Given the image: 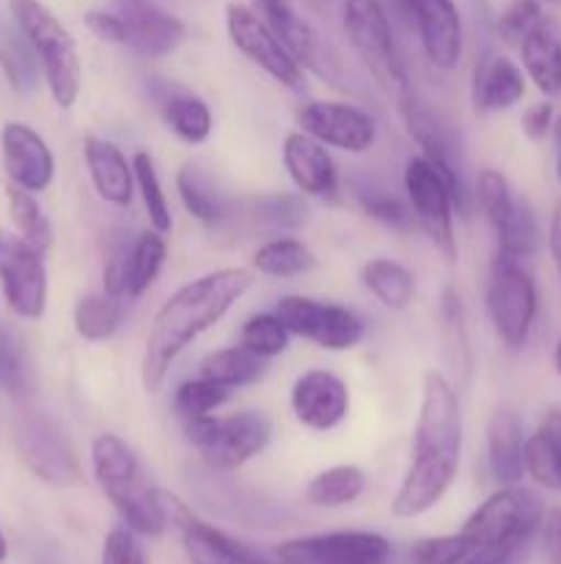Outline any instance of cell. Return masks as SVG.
Wrapping results in <instances>:
<instances>
[{
  "label": "cell",
  "instance_id": "26",
  "mask_svg": "<svg viewBox=\"0 0 561 564\" xmlns=\"http://www.w3.org/2000/svg\"><path fill=\"white\" fill-rule=\"evenodd\" d=\"M520 61L528 80L544 94H561V22L556 17H542L531 31L522 36Z\"/></svg>",
  "mask_w": 561,
  "mask_h": 564
},
{
  "label": "cell",
  "instance_id": "10",
  "mask_svg": "<svg viewBox=\"0 0 561 564\" xmlns=\"http://www.w3.org/2000/svg\"><path fill=\"white\" fill-rule=\"evenodd\" d=\"M275 314L286 325L292 336L314 341L317 347L330 352L352 350L366 336V325L352 308L339 306V303L314 301L302 295L280 297Z\"/></svg>",
  "mask_w": 561,
  "mask_h": 564
},
{
  "label": "cell",
  "instance_id": "41",
  "mask_svg": "<svg viewBox=\"0 0 561 564\" xmlns=\"http://www.w3.org/2000/svg\"><path fill=\"white\" fill-rule=\"evenodd\" d=\"M229 397H231V389H226V386L198 375V378L185 380V383L176 389L174 413L182 419V422H190V419H198V416H209V413L218 411L220 405H226Z\"/></svg>",
  "mask_w": 561,
  "mask_h": 564
},
{
  "label": "cell",
  "instance_id": "49",
  "mask_svg": "<svg viewBox=\"0 0 561 564\" xmlns=\"http://www.w3.org/2000/svg\"><path fill=\"white\" fill-rule=\"evenodd\" d=\"M86 25L99 42L124 44L127 47V25L119 17V11H105V9L86 11Z\"/></svg>",
  "mask_w": 561,
  "mask_h": 564
},
{
  "label": "cell",
  "instance_id": "25",
  "mask_svg": "<svg viewBox=\"0 0 561 564\" xmlns=\"http://www.w3.org/2000/svg\"><path fill=\"white\" fill-rule=\"evenodd\" d=\"M258 17L270 25L300 66H311L319 75H328V47L319 42L317 31L302 17L295 14L289 0H256Z\"/></svg>",
  "mask_w": 561,
  "mask_h": 564
},
{
  "label": "cell",
  "instance_id": "45",
  "mask_svg": "<svg viewBox=\"0 0 561 564\" xmlns=\"http://www.w3.org/2000/svg\"><path fill=\"white\" fill-rule=\"evenodd\" d=\"M355 196H358V204H361V209L369 215V218L380 220V224L385 226H394V229H405V226H410L413 209L410 204H405L402 198L391 196V193H383V191H361L355 193Z\"/></svg>",
  "mask_w": 561,
  "mask_h": 564
},
{
  "label": "cell",
  "instance_id": "29",
  "mask_svg": "<svg viewBox=\"0 0 561 564\" xmlns=\"http://www.w3.org/2000/svg\"><path fill=\"white\" fill-rule=\"evenodd\" d=\"M526 474L548 490H561V411H548L526 438Z\"/></svg>",
  "mask_w": 561,
  "mask_h": 564
},
{
  "label": "cell",
  "instance_id": "2",
  "mask_svg": "<svg viewBox=\"0 0 561 564\" xmlns=\"http://www.w3.org/2000/svg\"><path fill=\"white\" fill-rule=\"evenodd\" d=\"M253 275L245 268L212 270L187 281L154 314L141 358V380L148 394H157L168 378L170 364L204 330L218 325L229 308L251 290Z\"/></svg>",
  "mask_w": 561,
  "mask_h": 564
},
{
  "label": "cell",
  "instance_id": "17",
  "mask_svg": "<svg viewBox=\"0 0 561 564\" xmlns=\"http://www.w3.org/2000/svg\"><path fill=\"white\" fill-rule=\"evenodd\" d=\"M297 124L324 147L361 154L374 147L377 127L366 110L346 102H306L297 108Z\"/></svg>",
  "mask_w": 561,
  "mask_h": 564
},
{
  "label": "cell",
  "instance_id": "22",
  "mask_svg": "<svg viewBox=\"0 0 561 564\" xmlns=\"http://www.w3.org/2000/svg\"><path fill=\"white\" fill-rule=\"evenodd\" d=\"M116 11L127 25V47L143 58H165L187 36L185 22L152 0H116Z\"/></svg>",
  "mask_w": 561,
  "mask_h": 564
},
{
  "label": "cell",
  "instance_id": "37",
  "mask_svg": "<svg viewBox=\"0 0 561 564\" xmlns=\"http://www.w3.org/2000/svg\"><path fill=\"white\" fill-rule=\"evenodd\" d=\"M165 253H168V242H165L163 231L157 229L143 231V235L132 242L127 297H141L143 292H148V286L157 281L160 270H163Z\"/></svg>",
  "mask_w": 561,
  "mask_h": 564
},
{
  "label": "cell",
  "instance_id": "53",
  "mask_svg": "<svg viewBox=\"0 0 561 564\" xmlns=\"http://www.w3.org/2000/svg\"><path fill=\"white\" fill-rule=\"evenodd\" d=\"M550 135H553V141L559 143V149H561V116H556L553 119V130H550Z\"/></svg>",
  "mask_w": 561,
  "mask_h": 564
},
{
  "label": "cell",
  "instance_id": "1",
  "mask_svg": "<svg viewBox=\"0 0 561 564\" xmlns=\"http://www.w3.org/2000/svg\"><path fill=\"white\" fill-rule=\"evenodd\" d=\"M462 413L454 386L440 372H427L421 389L413 460L396 490L391 510L396 518H418L432 510L460 471Z\"/></svg>",
  "mask_w": 561,
  "mask_h": 564
},
{
  "label": "cell",
  "instance_id": "40",
  "mask_svg": "<svg viewBox=\"0 0 561 564\" xmlns=\"http://www.w3.org/2000/svg\"><path fill=\"white\" fill-rule=\"evenodd\" d=\"M289 339L292 334L286 330V325L280 323V317L275 312L253 314V317H248L245 323H242L240 330V345L245 347V350L256 352L264 361L289 350Z\"/></svg>",
  "mask_w": 561,
  "mask_h": 564
},
{
  "label": "cell",
  "instance_id": "51",
  "mask_svg": "<svg viewBox=\"0 0 561 564\" xmlns=\"http://www.w3.org/2000/svg\"><path fill=\"white\" fill-rule=\"evenodd\" d=\"M553 119H556V108L553 102H534L528 105L526 113H522L520 119V127H522V135L528 138V141H544V138L550 135V130H553Z\"/></svg>",
  "mask_w": 561,
  "mask_h": 564
},
{
  "label": "cell",
  "instance_id": "44",
  "mask_svg": "<svg viewBox=\"0 0 561 564\" xmlns=\"http://www.w3.org/2000/svg\"><path fill=\"white\" fill-rule=\"evenodd\" d=\"M542 0H512L495 22V31L506 44H520L522 36L542 20Z\"/></svg>",
  "mask_w": 561,
  "mask_h": 564
},
{
  "label": "cell",
  "instance_id": "18",
  "mask_svg": "<svg viewBox=\"0 0 561 564\" xmlns=\"http://www.w3.org/2000/svg\"><path fill=\"white\" fill-rule=\"evenodd\" d=\"M160 499H163L168 523L179 527L182 540H185V551L193 564H270L256 551L248 549L245 543H240V540L229 538L220 529L193 518V512L176 496L160 490Z\"/></svg>",
  "mask_w": 561,
  "mask_h": 564
},
{
  "label": "cell",
  "instance_id": "50",
  "mask_svg": "<svg viewBox=\"0 0 561 564\" xmlns=\"http://www.w3.org/2000/svg\"><path fill=\"white\" fill-rule=\"evenodd\" d=\"M539 549L548 564H561V507H548L539 523Z\"/></svg>",
  "mask_w": 561,
  "mask_h": 564
},
{
  "label": "cell",
  "instance_id": "11",
  "mask_svg": "<svg viewBox=\"0 0 561 564\" xmlns=\"http://www.w3.org/2000/svg\"><path fill=\"white\" fill-rule=\"evenodd\" d=\"M405 193L407 204L413 209V218L418 220L429 240L438 246L449 262L457 259V235H454V198L449 185L438 174L432 163L424 154L407 160L405 165Z\"/></svg>",
  "mask_w": 561,
  "mask_h": 564
},
{
  "label": "cell",
  "instance_id": "20",
  "mask_svg": "<svg viewBox=\"0 0 561 564\" xmlns=\"http://www.w3.org/2000/svg\"><path fill=\"white\" fill-rule=\"evenodd\" d=\"M0 154L11 185L28 193L47 191L55 176V158L47 141L33 127L9 121L0 130Z\"/></svg>",
  "mask_w": 561,
  "mask_h": 564
},
{
  "label": "cell",
  "instance_id": "8",
  "mask_svg": "<svg viewBox=\"0 0 561 564\" xmlns=\"http://www.w3.org/2000/svg\"><path fill=\"white\" fill-rule=\"evenodd\" d=\"M487 314L495 325V334L509 350H520L531 336L539 312L537 284L526 264L517 259L495 257L490 270L487 290H484Z\"/></svg>",
  "mask_w": 561,
  "mask_h": 564
},
{
  "label": "cell",
  "instance_id": "7",
  "mask_svg": "<svg viewBox=\"0 0 561 564\" xmlns=\"http://www.w3.org/2000/svg\"><path fill=\"white\" fill-rule=\"evenodd\" d=\"M185 424V435L212 471H237L264 452L273 424L258 411H240L231 416H198Z\"/></svg>",
  "mask_w": 561,
  "mask_h": 564
},
{
  "label": "cell",
  "instance_id": "27",
  "mask_svg": "<svg viewBox=\"0 0 561 564\" xmlns=\"http://www.w3.org/2000/svg\"><path fill=\"white\" fill-rule=\"evenodd\" d=\"M487 466L495 482L520 485L526 474V430L512 408H498L487 424Z\"/></svg>",
  "mask_w": 561,
  "mask_h": 564
},
{
  "label": "cell",
  "instance_id": "54",
  "mask_svg": "<svg viewBox=\"0 0 561 564\" xmlns=\"http://www.w3.org/2000/svg\"><path fill=\"white\" fill-rule=\"evenodd\" d=\"M553 367H556V372L561 375V339L556 341V350H553Z\"/></svg>",
  "mask_w": 561,
  "mask_h": 564
},
{
  "label": "cell",
  "instance_id": "6",
  "mask_svg": "<svg viewBox=\"0 0 561 564\" xmlns=\"http://www.w3.org/2000/svg\"><path fill=\"white\" fill-rule=\"evenodd\" d=\"M341 17H344V31L352 50L363 61L369 75L377 80V86L396 99L413 91L385 6L380 0H344Z\"/></svg>",
  "mask_w": 561,
  "mask_h": 564
},
{
  "label": "cell",
  "instance_id": "48",
  "mask_svg": "<svg viewBox=\"0 0 561 564\" xmlns=\"http://www.w3.org/2000/svg\"><path fill=\"white\" fill-rule=\"evenodd\" d=\"M258 209H262V218H267L275 226H284V229H295L306 220V204L297 196L267 198V202L258 204Z\"/></svg>",
  "mask_w": 561,
  "mask_h": 564
},
{
  "label": "cell",
  "instance_id": "28",
  "mask_svg": "<svg viewBox=\"0 0 561 564\" xmlns=\"http://www.w3.org/2000/svg\"><path fill=\"white\" fill-rule=\"evenodd\" d=\"M526 72L506 55H490L476 64L473 72V108L479 113H498L509 110L526 97Z\"/></svg>",
  "mask_w": 561,
  "mask_h": 564
},
{
  "label": "cell",
  "instance_id": "47",
  "mask_svg": "<svg viewBox=\"0 0 561 564\" xmlns=\"http://www.w3.org/2000/svg\"><path fill=\"white\" fill-rule=\"evenodd\" d=\"M102 564H146L141 543L130 527H116L105 538Z\"/></svg>",
  "mask_w": 561,
  "mask_h": 564
},
{
  "label": "cell",
  "instance_id": "36",
  "mask_svg": "<svg viewBox=\"0 0 561 564\" xmlns=\"http://www.w3.org/2000/svg\"><path fill=\"white\" fill-rule=\"evenodd\" d=\"M163 116L168 130L174 132L179 141L198 147L212 135V110L196 94H174L165 99Z\"/></svg>",
  "mask_w": 561,
  "mask_h": 564
},
{
  "label": "cell",
  "instance_id": "56",
  "mask_svg": "<svg viewBox=\"0 0 561 564\" xmlns=\"http://www.w3.org/2000/svg\"><path fill=\"white\" fill-rule=\"evenodd\" d=\"M556 174H559V182H561V152H559V160H556Z\"/></svg>",
  "mask_w": 561,
  "mask_h": 564
},
{
  "label": "cell",
  "instance_id": "57",
  "mask_svg": "<svg viewBox=\"0 0 561 564\" xmlns=\"http://www.w3.org/2000/svg\"><path fill=\"white\" fill-rule=\"evenodd\" d=\"M542 3H561V0H542Z\"/></svg>",
  "mask_w": 561,
  "mask_h": 564
},
{
  "label": "cell",
  "instance_id": "43",
  "mask_svg": "<svg viewBox=\"0 0 561 564\" xmlns=\"http://www.w3.org/2000/svg\"><path fill=\"white\" fill-rule=\"evenodd\" d=\"M0 386L14 397L28 394L33 386L25 352L3 323H0Z\"/></svg>",
  "mask_w": 561,
  "mask_h": 564
},
{
  "label": "cell",
  "instance_id": "46",
  "mask_svg": "<svg viewBox=\"0 0 561 564\" xmlns=\"http://www.w3.org/2000/svg\"><path fill=\"white\" fill-rule=\"evenodd\" d=\"M413 564H462L468 560V540L457 534L446 538H427L413 545Z\"/></svg>",
  "mask_w": 561,
  "mask_h": 564
},
{
  "label": "cell",
  "instance_id": "12",
  "mask_svg": "<svg viewBox=\"0 0 561 564\" xmlns=\"http://www.w3.org/2000/svg\"><path fill=\"white\" fill-rule=\"evenodd\" d=\"M14 444L22 463L36 474L42 482L55 488H69L80 482V463L64 430L42 413H28L16 422Z\"/></svg>",
  "mask_w": 561,
  "mask_h": 564
},
{
  "label": "cell",
  "instance_id": "23",
  "mask_svg": "<svg viewBox=\"0 0 561 564\" xmlns=\"http://www.w3.org/2000/svg\"><path fill=\"white\" fill-rule=\"evenodd\" d=\"M284 165L289 180L295 182L302 196L333 198L339 193V171L328 147L302 130L289 132L284 138Z\"/></svg>",
  "mask_w": 561,
  "mask_h": 564
},
{
  "label": "cell",
  "instance_id": "42",
  "mask_svg": "<svg viewBox=\"0 0 561 564\" xmlns=\"http://www.w3.org/2000/svg\"><path fill=\"white\" fill-rule=\"evenodd\" d=\"M176 191H179V198L187 213L196 220H201V224L212 226L223 218V204H220L218 193L212 191V185L193 165H182L179 169V174H176Z\"/></svg>",
  "mask_w": 561,
  "mask_h": 564
},
{
  "label": "cell",
  "instance_id": "33",
  "mask_svg": "<svg viewBox=\"0 0 561 564\" xmlns=\"http://www.w3.org/2000/svg\"><path fill=\"white\" fill-rule=\"evenodd\" d=\"M251 264L256 273L270 275V279H295V275L308 273L317 264V257L297 237H275L253 253Z\"/></svg>",
  "mask_w": 561,
  "mask_h": 564
},
{
  "label": "cell",
  "instance_id": "34",
  "mask_svg": "<svg viewBox=\"0 0 561 564\" xmlns=\"http://www.w3.org/2000/svg\"><path fill=\"white\" fill-rule=\"evenodd\" d=\"M366 482V474L358 466L324 468L308 482L306 499L314 507H346L361 499Z\"/></svg>",
  "mask_w": 561,
  "mask_h": 564
},
{
  "label": "cell",
  "instance_id": "3",
  "mask_svg": "<svg viewBox=\"0 0 561 564\" xmlns=\"http://www.w3.org/2000/svg\"><path fill=\"white\" fill-rule=\"evenodd\" d=\"M544 499L522 485H504L460 529L468 540L462 564H526L544 516Z\"/></svg>",
  "mask_w": 561,
  "mask_h": 564
},
{
  "label": "cell",
  "instance_id": "14",
  "mask_svg": "<svg viewBox=\"0 0 561 564\" xmlns=\"http://www.w3.org/2000/svg\"><path fill=\"white\" fill-rule=\"evenodd\" d=\"M0 290L16 317L33 323L47 312L44 253L9 231H0Z\"/></svg>",
  "mask_w": 561,
  "mask_h": 564
},
{
  "label": "cell",
  "instance_id": "13",
  "mask_svg": "<svg viewBox=\"0 0 561 564\" xmlns=\"http://www.w3.org/2000/svg\"><path fill=\"white\" fill-rule=\"evenodd\" d=\"M399 102V113L405 119L407 132H410L413 141L418 143L424 158L438 169V174L443 176V182L449 185L451 198H454L457 213L465 215L468 202H471V193L465 191V180H462V163H460V149L454 147V135H451L449 124H446L440 116H435L421 99L413 91H407L405 97L396 99Z\"/></svg>",
  "mask_w": 561,
  "mask_h": 564
},
{
  "label": "cell",
  "instance_id": "19",
  "mask_svg": "<svg viewBox=\"0 0 561 564\" xmlns=\"http://www.w3.org/2000/svg\"><path fill=\"white\" fill-rule=\"evenodd\" d=\"M416 20L424 55L438 69H454L462 58V17L454 0H399Z\"/></svg>",
  "mask_w": 561,
  "mask_h": 564
},
{
  "label": "cell",
  "instance_id": "21",
  "mask_svg": "<svg viewBox=\"0 0 561 564\" xmlns=\"http://www.w3.org/2000/svg\"><path fill=\"white\" fill-rule=\"evenodd\" d=\"M292 411L302 427L328 433L339 427L350 413V389L339 375L311 369L292 386Z\"/></svg>",
  "mask_w": 561,
  "mask_h": 564
},
{
  "label": "cell",
  "instance_id": "32",
  "mask_svg": "<svg viewBox=\"0 0 561 564\" xmlns=\"http://www.w3.org/2000/svg\"><path fill=\"white\" fill-rule=\"evenodd\" d=\"M0 69L9 77V86L16 94H31L36 88L42 64H38L25 33L14 25V20L11 25L0 22Z\"/></svg>",
  "mask_w": 561,
  "mask_h": 564
},
{
  "label": "cell",
  "instance_id": "9",
  "mask_svg": "<svg viewBox=\"0 0 561 564\" xmlns=\"http://www.w3.org/2000/svg\"><path fill=\"white\" fill-rule=\"evenodd\" d=\"M476 204L493 226L498 253L495 257L526 262L539 248V226L531 207L512 193L509 182L501 171L484 169L476 182Z\"/></svg>",
  "mask_w": 561,
  "mask_h": 564
},
{
  "label": "cell",
  "instance_id": "4",
  "mask_svg": "<svg viewBox=\"0 0 561 564\" xmlns=\"http://www.w3.org/2000/svg\"><path fill=\"white\" fill-rule=\"evenodd\" d=\"M91 468L102 494L132 532L146 538H160L165 532L168 516L160 490L143 479L141 463L124 438L113 433L97 435L91 444Z\"/></svg>",
  "mask_w": 561,
  "mask_h": 564
},
{
  "label": "cell",
  "instance_id": "24",
  "mask_svg": "<svg viewBox=\"0 0 561 564\" xmlns=\"http://www.w3.org/2000/svg\"><path fill=\"white\" fill-rule=\"evenodd\" d=\"M82 158H86V169L97 196L113 207H130L135 174H132V163L127 160V154L105 138L86 135L82 138Z\"/></svg>",
  "mask_w": 561,
  "mask_h": 564
},
{
  "label": "cell",
  "instance_id": "31",
  "mask_svg": "<svg viewBox=\"0 0 561 564\" xmlns=\"http://www.w3.org/2000/svg\"><path fill=\"white\" fill-rule=\"evenodd\" d=\"M267 367L264 358L256 352L245 350L242 345L226 347V350H215L198 364V375L215 383L226 386V389H242V386H253L264 378Z\"/></svg>",
  "mask_w": 561,
  "mask_h": 564
},
{
  "label": "cell",
  "instance_id": "35",
  "mask_svg": "<svg viewBox=\"0 0 561 564\" xmlns=\"http://www.w3.org/2000/svg\"><path fill=\"white\" fill-rule=\"evenodd\" d=\"M127 306L108 292H91L75 306V328L86 341H105L121 328Z\"/></svg>",
  "mask_w": 561,
  "mask_h": 564
},
{
  "label": "cell",
  "instance_id": "15",
  "mask_svg": "<svg viewBox=\"0 0 561 564\" xmlns=\"http://www.w3.org/2000/svg\"><path fill=\"white\" fill-rule=\"evenodd\" d=\"M226 31H229L231 44L248 61H253L258 69L267 72L280 86L300 91L302 80H306L302 66L292 58L289 50L278 42V36L270 31V25L258 17V11L248 9L242 3H231L226 9Z\"/></svg>",
  "mask_w": 561,
  "mask_h": 564
},
{
  "label": "cell",
  "instance_id": "16",
  "mask_svg": "<svg viewBox=\"0 0 561 564\" xmlns=\"http://www.w3.org/2000/svg\"><path fill=\"white\" fill-rule=\"evenodd\" d=\"M284 564H385L391 543L377 532H330L278 545Z\"/></svg>",
  "mask_w": 561,
  "mask_h": 564
},
{
  "label": "cell",
  "instance_id": "55",
  "mask_svg": "<svg viewBox=\"0 0 561 564\" xmlns=\"http://www.w3.org/2000/svg\"><path fill=\"white\" fill-rule=\"evenodd\" d=\"M6 556H9V545H6V538H3V532H0V562H3Z\"/></svg>",
  "mask_w": 561,
  "mask_h": 564
},
{
  "label": "cell",
  "instance_id": "30",
  "mask_svg": "<svg viewBox=\"0 0 561 564\" xmlns=\"http://www.w3.org/2000/svg\"><path fill=\"white\" fill-rule=\"evenodd\" d=\"M361 279L363 286L391 312H405L416 297V279L405 264L394 262V259H372L363 264Z\"/></svg>",
  "mask_w": 561,
  "mask_h": 564
},
{
  "label": "cell",
  "instance_id": "52",
  "mask_svg": "<svg viewBox=\"0 0 561 564\" xmlns=\"http://www.w3.org/2000/svg\"><path fill=\"white\" fill-rule=\"evenodd\" d=\"M548 248H550V257H553L556 270H559V275H561V202H556L553 215H550Z\"/></svg>",
  "mask_w": 561,
  "mask_h": 564
},
{
  "label": "cell",
  "instance_id": "5",
  "mask_svg": "<svg viewBox=\"0 0 561 564\" xmlns=\"http://www.w3.org/2000/svg\"><path fill=\"white\" fill-rule=\"evenodd\" d=\"M9 11L14 25L25 33L42 64V75L47 80L58 108H72L80 97L82 66L77 55V44L64 22L38 0H9Z\"/></svg>",
  "mask_w": 561,
  "mask_h": 564
},
{
  "label": "cell",
  "instance_id": "38",
  "mask_svg": "<svg viewBox=\"0 0 561 564\" xmlns=\"http://www.w3.org/2000/svg\"><path fill=\"white\" fill-rule=\"evenodd\" d=\"M6 193H9V215L14 229L20 231V237L28 242V246L47 253L50 246H53V226H50L47 215H44V209L38 207L33 193L22 191V187L16 185H11Z\"/></svg>",
  "mask_w": 561,
  "mask_h": 564
},
{
  "label": "cell",
  "instance_id": "39",
  "mask_svg": "<svg viewBox=\"0 0 561 564\" xmlns=\"http://www.w3.org/2000/svg\"><path fill=\"white\" fill-rule=\"evenodd\" d=\"M132 174H135V185L143 198V207H146L148 224H152V229L168 235L174 229V218H170L168 198H165L163 185H160L157 165H154V158L146 149L135 152V158H132Z\"/></svg>",
  "mask_w": 561,
  "mask_h": 564
}]
</instances>
